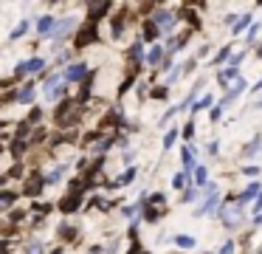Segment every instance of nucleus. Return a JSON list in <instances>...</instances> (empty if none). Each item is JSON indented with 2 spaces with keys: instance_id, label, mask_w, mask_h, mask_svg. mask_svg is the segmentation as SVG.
Wrapping results in <instances>:
<instances>
[{
  "instance_id": "5",
  "label": "nucleus",
  "mask_w": 262,
  "mask_h": 254,
  "mask_svg": "<svg viewBox=\"0 0 262 254\" xmlns=\"http://www.w3.org/2000/svg\"><path fill=\"white\" fill-rule=\"evenodd\" d=\"M57 26H59V20L57 17H51V14H42L40 20H37V31L42 34V37H54V34H57Z\"/></svg>"
},
{
  "instance_id": "29",
  "label": "nucleus",
  "mask_w": 262,
  "mask_h": 254,
  "mask_svg": "<svg viewBox=\"0 0 262 254\" xmlns=\"http://www.w3.org/2000/svg\"><path fill=\"white\" fill-rule=\"evenodd\" d=\"M164 218V209H155V206H147V212H144V220L147 223H155V220Z\"/></svg>"
},
{
  "instance_id": "10",
  "label": "nucleus",
  "mask_w": 262,
  "mask_h": 254,
  "mask_svg": "<svg viewBox=\"0 0 262 254\" xmlns=\"http://www.w3.org/2000/svg\"><path fill=\"white\" fill-rule=\"evenodd\" d=\"M245 88H248V82H245V79H237V82H234V85H231V88H228V93H226V96H223V105H231V102H234V99H237V96H239V93H243V90H245ZM248 90H251V88H248Z\"/></svg>"
},
{
  "instance_id": "11",
  "label": "nucleus",
  "mask_w": 262,
  "mask_h": 254,
  "mask_svg": "<svg viewBox=\"0 0 262 254\" xmlns=\"http://www.w3.org/2000/svg\"><path fill=\"white\" fill-rule=\"evenodd\" d=\"M110 11V3H93L88 6V23H99V17Z\"/></svg>"
},
{
  "instance_id": "28",
  "label": "nucleus",
  "mask_w": 262,
  "mask_h": 254,
  "mask_svg": "<svg viewBox=\"0 0 262 254\" xmlns=\"http://www.w3.org/2000/svg\"><path fill=\"white\" fill-rule=\"evenodd\" d=\"M178 135H181V130H178V127L166 130V135H164V150H172V144L178 141Z\"/></svg>"
},
{
  "instance_id": "55",
  "label": "nucleus",
  "mask_w": 262,
  "mask_h": 254,
  "mask_svg": "<svg viewBox=\"0 0 262 254\" xmlns=\"http://www.w3.org/2000/svg\"><path fill=\"white\" fill-rule=\"evenodd\" d=\"M254 226H262V214H256V220H254Z\"/></svg>"
},
{
  "instance_id": "39",
  "label": "nucleus",
  "mask_w": 262,
  "mask_h": 254,
  "mask_svg": "<svg viewBox=\"0 0 262 254\" xmlns=\"http://www.w3.org/2000/svg\"><path fill=\"white\" fill-rule=\"evenodd\" d=\"M42 251V243L40 240H31L29 246H26V254H40Z\"/></svg>"
},
{
  "instance_id": "52",
  "label": "nucleus",
  "mask_w": 262,
  "mask_h": 254,
  "mask_svg": "<svg viewBox=\"0 0 262 254\" xmlns=\"http://www.w3.org/2000/svg\"><path fill=\"white\" fill-rule=\"evenodd\" d=\"M26 218V212H20V209H17V212H12V220H23Z\"/></svg>"
},
{
  "instance_id": "4",
  "label": "nucleus",
  "mask_w": 262,
  "mask_h": 254,
  "mask_svg": "<svg viewBox=\"0 0 262 254\" xmlns=\"http://www.w3.org/2000/svg\"><path fill=\"white\" fill-rule=\"evenodd\" d=\"M155 26L161 28V31H172L175 28V23H178V17L172 14V11H166V9H161V11H155Z\"/></svg>"
},
{
  "instance_id": "38",
  "label": "nucleus",
  "mask_w": 262,
  "mask_h": 254,
  "mask_svg": "<svg viewBox=\"0 0 262 254\" xmlns=\"http://www.w3.org/2000/svg\"><path fill=\"white\" fill-rule=\"evenodd\" d=\"M42 119V107H31V113H29V124H37Z\"/></svg>"
},
{
  "instance_id": "47",
  "label": "nucleus",
  "mask_w": 262,
  "mask_h": 254,
  "mask_svg": "<svg viewBox=\"0 0 262 254\" xmlns=\"http://www.w3.org/2000/svg\"><path fill=\"white\" fill-rule=\"evenodd\" d=\"M243 175H259V167H243Z\"/></svg>"
},
{
  "instance_id": "43",
  "label": "nucleus",
  "mask_w": 262,
  "mask_h": 254,
  "mask_svg": "<svg viewBox=\"0 0 262 254\" xmlns=\"http://www.w3.org/2000/svg\"><path fill=\"white\" fill-rule=\"evenodd\" d=\"M245 60V51H239V54H234L231 56V68H239V62Z\"/></svg>"
},
{
  "instance_id": "44",
  "label": "nucleus",
  "mask_w": 262,
  "mask_h": 254,
  "mask_svg": "<svg viewBox=\"0 0 262 254\" xmlns=\"http://www.w3.org/2000/svg\"><path fill=\"white\" fill-rule=\"evenodd\" d=\"M256 31H259V26H256V23H254V26H251V31H248V37H245V43H254V37H256Z\"/></svg>"
},
{
  "instance_id": "46",
  "label": "nucleus",
  "mask_w": 262,
  "mask_h": 254,
  "mask_svg": "<svg viewBox=\"0 0 262 254\" xmlns=\"http://www.w3.org/2000/svg\"><path fill=\"white\" fill-rule=\"evenodd\" d=\"M166 93H169L166 88H155L152 90V99H166Z\"/></svg>"
},
{
  "instance_id": "36",
  "label": "nucleus",
  "mask_w": 262,
  "mask_h": 254,
  "mask_svg": "<svg viewBox=\"0 0 262 254\" xmlns=\"http://www.w3.org/2000/svg\"><path fill=\"white\" fill-rule=\"evenodd\" d=\"M223 110H226V105H223V102H220V105H214V107H211V113H209V116H211V122H220Z\"/></svg>"
},
{
  "instance_id": "25",
  "label": "nucleus",
  "mask_w": 262,
  "mask_h": 254,
  "mask_svg": "<svg viewBox=\"0 0 262 254\" xmlns=\"http://www.w3.org/2000/svg\"><path fill=\"white\" fill-rule=\"evenodd\" d=\"M194 184H198L200 189H206V186H209V169H206V167L194 169Z\"/></svg>"
},
{
  "instance_id": "41",
  "label": "nucleus",
  "mask_w": 262,
  "mask_h": 254,
  "mask_svg": "<svg viewBox=\"0 0 262 254\" xmlns=\"http://www.w3.org/2000/svg\"><path fill=\"white\" fill-rule=\"evenodd\" d=\"M194 135V122H186V127H183V139H192Z\"/></svg>"
},
{
  "instance_id": "42",
  "label": "nucleus",
  "mask_w": 262,
  "mask_h": 254,
  "mask_svg": "<svg viewBox=\"0 0 262 254\" xmlns=\"http://www.w3.org/2000/svg\"><path fill=\"white\" fill-rule=\"evenodd\" d=\"M194 195H198V189H186V192H183V201L181 203H192Z\"/></svg>"
},
{
  "instance_id": "57",
  "label": "nucleus",
  "mask_w": 262,
  "mask_h": 254,
  "mask_svg": "<svg viewBox=\"0 0 262 254\" xmlns=\"http://www.w3.org/2000/svg\"><path fill=\"white\" fill-rule=\"evenodd\" d=\"M259 254H262V248H259Z\"/></svg>"
},
{
  "instance_id": "49",
  "label": "nucleus",
  "mask_w": 262,
  "mask_h": 254,
  "mask_svg": "<svg viewBox=\"0 0 262 254\" xmlns=\"http://www.w3.org/2000/svg\"><path fill=\"white\" fill-rule=\"evenodd\" d=\"M254 212H259V214H262V195L254 201Z\"/></svg>"
},
{
  "instance_id": "18",
  "label": "nucleus",
  "mask_w": 262,
  "mask_h": 254,
  "mask_svg": "<svg viewBox=\"0 0 262 254\" xmlns=\"http://www.w3.org/2000/svg\"><path fill=\"white\" fill-rule=\"evenodd\" d=\"M231 51H234V45H231V43H226V45H223V48H220V51H217V54H214V60H211L209 65H211V68L223 65V62H226L228 56H231Z\"/></svg>"
},
{
  "instance_id": "7",
  "label": "nucleus",
  "mask_w": 262,
  "mask_h": 254,
  "mask_svg": "<svg viewBox=\"0 0 262 254\" xmlns=\"http://www.w3.org/2000/svg\"><path fill=\"white\" fill-rule=\"evenodd\" d=\"M46 186V175H31V181L23 186V195H29V198H37L40 195V189Z\"/></svg>"
},
{
  "instance_id": "2",
  "label": "nucleus",
  "mask_w": 262,
  "mask_h": 254,
  "mask_svg": "<svg viewBox=\"0 0 262 254\" xmlns=\"http://www.w3.org/2000/svg\"><path fill=\"white\" fill-rule=\"evenodd\" d=\"M40 71H48V62L42 60V56H31V60L20 62V65L14 68V79H23V76H29V73H40Z\"/></svg>"
},
{
  "instance_id": "26",
  "label": "nucleus",
  "mask_w": 262,
  "mask_h": 254,
  "mask_svg": "<svg viewBox=\"0 0 262 254\" xmlns=\"http://www.w3.org/2000/svg\"><path fill=\"white\" fill-rule=\"evenodd\" d=\"M175 246L183 248V251H189V248H194L198 243H194V237H189V235H178L175 237Z\"/></svg>"
},
{
  "instance_id": "54",
  "label": "nucleus",
  "mask_w": 262,
  "mask_h": 254,
  "mask_svg": "<svg viewBox=\"0 0 262 254\" xmlns=\"http://www.w3.org/2000/svg\"><path fill=\"white\" fill-rule=\"evenodd\" d=\"M254 110H262V96H259V99L254 102Z\"/></svg>"
},
{
  "instance_id": "40",
  "label": "nucleus",
  "mask_w": 262,
  "mask_h": 254,
  "mask_svg": "<svg viewBox=\"0 0 262 254\" xmlns=\"http://www.w3.org/2000/svg\"><path fill=\"white\" fill-rule=\"evenodd\" d=\"M220 254H234V240H226L220 246Z\"/></svg>"
},
{
  "instance_id": "12",
  "label": "nucleus",
  "mask_w": 262,
  "mask_h": 254,
  "mask_svg": "<svg viewBox=\"0 0 262 254\" xmlns=\"http://www.w3.org/2000/svg\"><path fill=\"white\" fill-rule=\"evenodd\" d=\"M79 206H82V195H65V198H62V203H59V209H62L65 214L76 212Z\"/></svg>"
},
{
  "instance_id": "37",
  "label": "nucleus",
  "mask_w": 262,
  "mask_h": 254,
  "mask_svg": "<svg viewBox=\"0 0 262 254\" xmlns=\"http://www.w3.org/2000/svg\"><path fill=\"white\" fill-rule=\"evenodd\" d=\"M59 237H68V240H74V237H76V229H74V226H59Z\"/></svg>"
},
{
  "instance_id": "8",
  "label": "nucleus",
  "mask_w": 262,
  "mask_h": 254,
  "mask_svg": "<svg viewBox=\"0 0 262 254\" xmlns=\"http://www.w3.org/2000/svg\"><path fill=\"white\" fill-rule=\"evenodd\" d=\"M74 28H76V17H65V20H59V26H57V34H54V40H57L54 45H59V40H62L65 34H71Z\"/></svg>"
},
{
  "instance_id": "6",
  "label": "nucleus",
  "mask_w": 262,
  "mask_h": 254,
  "mask_svg": "<svg viewBox=\"0 0 262 254\" xmlns=\"http://www.w3.org/2000/svg\"><path fill=\"white\" fill-rule=\"evenodd\" d=\"M88 76V62H76V65L65 68V82H82Z\"/></svg>"
},
{
  "instance_id": "35",
  "label": "nucleus",
  "mask_w": 262,
  "mask_h": 254,
  "mask_svg": "<svg viewBox=\"0 0 262 254\" xmlns=\"http://www.w3.org/2000/svg\"><path fill=\"white\" fill-rule=\"evenodd\" d=\"M23 152H26V141L14 139V144H12V155H14V158H20Z\"/></svg>"
},
{
  "instance_id": "1",
  "label": "nucleus",
  "mask_w": 262,
  "mask_h": 254,
  "mask_svg": "<svg viewBox=\"0 0 262 254\" xmlns=\"http://www.w3.org/2000/svg\"><path fill=\"white\" fill-rule=\"evenodd\" d=\"M217 206H220V189H217V184H209V186H206L203 203L194 209V214H198V218H203V214H214Z\"/></svg>"
},
{
  "instance_id": "32",
  "label": "nucleus",
  "mask_w": 262,
  "mask_h": 254,
  "mask_svg": "<svg viewBox=\"0 0 262 254\" xmlns=\"http://www.w3.org/2000/svg\"><path fill=\"white\" fill-rule=\"evenodd\" d=\"M186 178H189V172H175L172 175V186H175V189H183V186H186Z\"/></svg>"
},
{
  "instance_id": "15",
  "label": "nucleus",
  "mask_w": 262,
  "mask_h": 254,
  "mask_svg": "<svg viewBox=\"0 0 262 254\" xmlns=\"http://www.w3.org/2000/svg\"><path fill=\"white\" fill-rule=\"evenodd\" d=\"M158 37H161V28L155 26V20L149 17V20L144 23V43H155Z\"/></svg>"
},
{
  "instance_id": "34",
  "label": "nucleus",
  "mask_w": 262,
  "mask_h": 254,
  "mask_svg": "<svg viewBox=\"0 0 262 254\" xmlns=\"http://www.w3.org/2000/svg\"><path fill=\"white\" fill-rule=\"evenodd\" d=\"M164 201H166L164 192H155V195H149V198H147V206H161Z\"/></svg>"
},
{
  "instance_id": "31",
  "label": "nucleus",
  "mask_w": 262,
  "mask_h": 254,
  "mask_svg": "<svg viewBox=\"0 0 262 254\" xmlns=\"http://www.w3.org/2000/svg\"><path fill=\"white\" fill-rule=\"evenodd\" d=\"M259 147H262V139H259V135H256V139L251 141L248 147H245V158H254L256 152H259Z\"/></svg>"
},
{
  "instance_id": "50",
  "label": "nucleus",
  "mask_w": 262,
  "mask_h": 254,
  "mask_svg": "<svg viewBox=\"0 0 262 254\" xmlns=\"http://www.w3.org/2000/svg\"><path fill=\"white\" fill-rule=\"evenodd\" d=\"M217 150H220V144H217V141H211V144H209V152H211V155H217Z\"/></svg>"
},
{
  "instance_id": "13",
  "label": "nucleus",
  "mask_w": 262,
  "mask_h": 254,
  "mask_svg": "<svg viewBox=\"0 0 262 254\" xmlns=\"http://www.w3.org/2000/svg\"><path fill=\"white\" fill-rule=\"evenodd\" d=\"M147 65H152V68H161V65H164V45H152V48H149Z\"/></svg>"
},
{
  "instance_id": "45",
  "label": "nucleus",
  "mask_w": 262,
  "mask_h": 254,
  "mask_svg": "<svg viewBox=\"0 0 262 254\" xmlns=\"http://www.w3.org/2000/svg\"><path fill=\"white\" fill-rule=\"evenodd\" d=\"M194 68H198V62H194V60H186V62H183V73H192Z\"/></svg>"
},
{
  "instance_id": "24",
  "label": "nucleus",
  "mask_w": 262,
  "mask_h": 254,
  "mask_svg": "<svg viewBox=\"0 0 262 254\" xmlns=\"http://www.w3.org/2000/svg\"><path fill=\"white\" fill-rule=\"evenodd\" d=\"M14 201H17V195H14L12 189H3V192H0V209H12Z\"/></svg>"
},
{
  "instance_id": "56",
  "label": "nucleus",
  "mask_w": 262,
  "mask_h": 254,
  "mask_svg": "<svg viewBox=\"0 0 262 254\" xmlns=\"http://www.w3.org/2000/svg\"><path fill=\"white\" fill-rule=\"evenodd\" d=\"M51 254H62V248H57V251H51Z\"/></svg>"
},
{
  "instance_id": "16",
  "label": "nucleus",
  "mask_w": 262,
  "mask_h": 254,
  "mask_svg": "<svg viewBox=\"0 0 262 254\" xmlns=\"http://www.w3.org/2000/svg\"><path fill=\"white\" fill-rule=\"evenodd\" d=\"M34 99H37V90H34V85H23V88L17 90V102H20V105H31Z\"/></svg>"
},
{
  "instance_id": "30",
  "label": "nucleus",
  "mask_w": 262,
  "mask_h": 254,
  "mask_svg": "<svg viewBox=\"0 0 262 254\" xmlns=\"http://www.w3.org/2000/svg\"><path fill=\"white\" fill-rule=\"evenodd\" d=\"M26 31H29V23H26V20H20V23H17V28H14L12 34H9V40H12V43H14V40H20V37H23Z\"/></svg>"
},
{
  "instance_id": "19",
  "label": "nucleus",
  "mask_w": 262,
  "mask_h": 254,
  "mask_svg": "<svg viewBox=\"0 0 262 254\" xmlns=\"http://www.w3.org/2000/svg\"><path fill=\"white\" fill-rule=\"evenodd\" d=\"M65 172H68V164H59V167L54 169V172H48V175H46V186H54V184H59Z\"/></svg>"
},
{
  "instance_id": "20",
  "label": "nucleus",
  "mask_w": 262,
  "mask_h": 254,
  "mask_svg": "<svg viewBox=\"0 0 262 254\" xmlns=\"http://www.w3.org/2000/svg\"><path fill=\"white\" fill-rule=\"evenodd\" d=\"M181 158H183V167H186V169H183V172H189V169H198V167H194V152H192V147H181Z\"/></svg>"
},
{
  "instance_id": "33",
  "label": "nucleus",
  "mask_w": 262,
  "mask_h": 254,
  "mask_svg": "<svg viewBox=\"0 0 262 254\" xmlns=\"http://www.w3.org/2000/svg\"><path fill=\"white\" fill-rule=\"evenodd\" d=\"M251 20H254V17H251V14H243V17H239V20H237V26H234V34L245 31V28L251 26Z\"/></svg>"
},
{
  "instance_id": "51",
  "label": "nucleus",
  "mask_w": 262,
  "mask_h": 254,
  "mask_svg": "<svg viewBox=\"0 0 262 254\" xmlns=\"http://www.w3.org/2000/svg\"><path fill=\"white\" fill-rule=\"evenodd\" d=\"M121 161H124L127 167H130V164H133V152H124V155H121Z\"/></svg>"
},
{
  "instance_id": "48",
  "label": "nucleus",
  "mask_w": 262,
  "mask_h": 254,
  "mask_svg": "<svg viewBox=\"0 0 262 254\" xmlns=\"http://www.w3.org/2000/svg\"><path fill=\"white\" fill-rule=\"evenodd\" d=\"M161 71H175V68H172V56H166V60H164V65H161Z\"/></svg>"
},
{
  "instance_id": "3",
  "label": "nucleus",
  "mask_w": 262,
  "mask_h": 254,
  "mask_svg": "<svg viewBox=\"0 0 262 254\" xmlns=\"http://www.w3.org/2000/svg\"><path fill=\"white\" fill-rule=\"evenodd\" d=\"M96 40H99L96 23H85V26H82V31L76 34V48H88V45H93Z\"/></svg>"
},
{
  "instance_id": "17",
  "label": "nucleus",
  "mask_w": 262,
  "mask_h": 254,
  "mask_svg": "<svg viewBox=\"0 0 262 254\" xmlns=\"http://www.w3.org/2000/svg\"><path fill=\"white\" fill-rule=\"evenodd\" d=\"M133 178H138V169H133V167H130V169H127V172L121 175L119 181H110L107 186H110V189H119V186H127V184H133Z\"/></svg>"
},
{
  "instance_id": "14",
  "label": "nucleus",
  "mask_w": 262,
  "mask_h": 254,
  "mask_svg": "<svg viewBox=\"0 0 262 254\" xmlns=\"http://www.w3.org/2000/svg\"><path fill=\"white\" fill-rule=\"evenodd\" d=\"M259 195H262L259 184H251V186H245V192L237 198V206H245L248 201H254V198H259Z\"/></svg>"
},
{
  "instance_id": "23",
  "label": "nucleus",
  "mask_w": 262,
  "mask_h": 254,
  "mask_svg": "<svg viewBox=\"0 0 262 254\" xmlns=\"http://www.w3.org/2000/svg\"><path fill=\"white\" fill-rule=\"evenodd\" d=\"M141 43H144V40H136V43H133V48H130V60L136 62V65L144 60V45ZM144 62H147V60H144Z\"/></svg>"
},
{
  "instance_id": "21",
  "label": "nucleus",
  "mask_w": 262,
  "mask_h": 254,
  "mask_svg": "<svg viewBox=\"0 0 262 254\" xmlns=\"http://www.w3.org/2000/svg\"><path fill=\"white\" fill-rule=\"evenodd\" d=\"M209 107H214V99H211V96L206 93L203 99H198V102H194V105H192V116H198L200 110H209Z\"/></svg>"
},
{
  "instance_id": "9",
  "label": "nucleus",
  "mask_w": 262,
  "mask_h": 254,
  "mask_svg": "<svg viewBox=\"0 0 262 254\" xmlns=\"http://www.w3.org/2000/svg\"><path fill=\"white\" fill-rule=\"evenodd\" d=\"M239 79V68H223V71H217V82L223 85V88H228V82H237Z\"/></svg>"
},
{
  "instance_id": "27",
  "label": "nucleus",
  "mask_w": 262,
  "mask_h": 254,
  "mask_svg": "<svg viewBox=\"0 0 262 254\" xmlns=\"http://www.w3.org/2000/svg\"><path fill=\"white\" fill-rule=\"evenodd\" d=\"M91 90H93V76L91 79H85V82H82V90H79V96H76V102H88V96H91Z\"/></svg>"
},
{
  "instance_id": "22",
  "label": "nucleus",
  "mask_w": 262,
  "mask_h": 254,
  "mask_svg": "<svg viewBox=\"0 0 262 254\" xmlns=\"http://www.w3.org/2000/svg\"><path fill=\"white\" fill-rule=\"evenodd\" d=\"M121 31H124V14H119V17L110 20V34H113V40H119Z\"/></svg>"
},
{
  "instance_id": "53",
  "label": "nucleus",
  "mask_w": 262,
  "mask_h": 254,
  "mask_svg": "<svg viewBox=\"0 0 262 254\" xmlns=\"http://www.w3.org/2000/svg\"><path fill=\"white\" fill-rule=\"evenodd\" d=\"M259 90H262V79H259V82L254 85V88H251V93H259Z\"/></svg>"
}]
</instances>
